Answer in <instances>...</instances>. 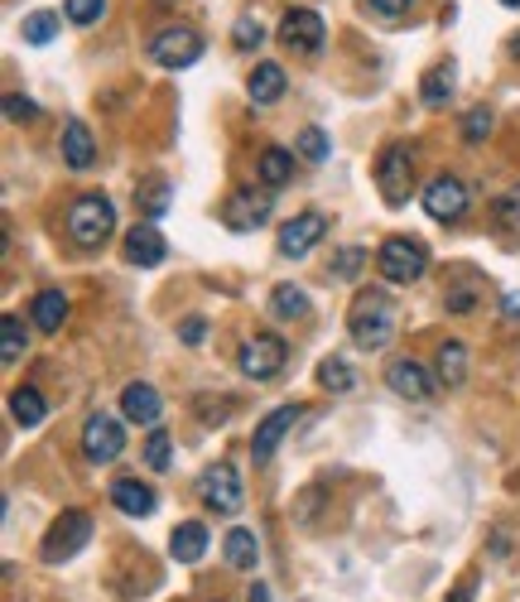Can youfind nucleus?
<instances>
[{
  "label": "nucleus",
  "mask_w": 520,
  "mask_h": 602,
  "mask_svg": "<svg viewBox=\"0 0 520 602\" xmlns=\"http://www.w3.org/2000/svg\"><path fill=\"white\" fill-rule=\"evenodd\" d=\"M63 227H68L72 246L102 251L106 241H112V232H116V208H112V198H102V193H82V198L68 208Z\"/></svg>",
  "instance_id": "nucleus-2"
},
{
  "label": "nucleus",
  "mask_w": 520,
  "mask_h": 602,
  "mask_svg": "<svg viewBox=\"0 0 520 602\" xmlns=\"http://www.w3.org/2000/svg\"><path fill=\"white\" fill-rule=\"evenodd\" d=\"M425 212L439 217V222H458V217L467 212V188H463V178H453V174L429 178V188H425Z\"/></svg>",
  "instance_id": "nucleus-13"
},
{
  "label": "nucleus",
  "mask_w": 520,
  "mask_h": 602,
  "mask_svg": "<svg viewBox=\"0 0 520 602\" xmlns=\"http://www.w3.org/2000/svg\"><path fill=\"white\" fill-rule=\"evenodd\" d=\"M487 130H492V112H487V106H477V112L463 120V140L467 144H482V140H487Z\"/></svg>",
  "instance_id": "nucleus-38"
},
{
  "label": "nucleus",
  "mask_w": 520,
  "mask_h": 602,
  "mask_svg": "<svg viewBox=\"0 0 520 602\" xmlns=\"http://www.w3.org/2000/svg\"><path fill=\"white\" fill-rule=\"evenodd\" d=\"M270 313H275V319H304V313H309V294L299 285H275Z\"/></svg>",
  "instance_id": "nucleus-29"
},
{
  "label": "nucleus",
  "mask_w": 520,
  "mask_h": 602,
  "mask_svg": "<svg viewBox=\"0 0 520 602\" xmlns=\"http://www.w3.org/2000/svg\"><path fill=\"white\" fill-rule=\"evenodd\" d=\"M178 333H184V343H188V347H203V337H208V323H203V319H188Z\"/></svg>",
  "instance_id": "nucleus-42"
},
{
  "label": "nucleus",
  "mask_w": 520,
  "mask_h": 602,
  "mask_svg": "<svg viewBox=\"0 0 520 602\" xmlns=\"http://www.w3.org/2000/svg\"><path fill=\"white\" fill-rule=\"evenodd\" d=\"M409 150L405 144H385L381 150V164H377V184H381V198L391 202V208H401L409 198Z\"/></svg>",
  "instance_id": "nucleus-12"
},
{
  "label": "nucleus",
  "mask_w": 520,
  "mask_h": 602,
  "mask_svg": "<svg viewBox=\"0 0 520 602\" xmlns=\"http://www.w3.org/2000/svg\"><path fill=\"white\" fill-rule=\"evenodd\" d=\"M377 270H381V280H391V285H415V280H425V270H429V251H425V241H409V236H391V241H381V251H377Z\"/></svg>",
  "instance_id": "nucleus-3"
},
{
  "label": "nucleus",
  "mask_w": 520,
  "mask_h": 602,
  "mask_svg": "<svg viewBox=\"0 0 520 602\" xmlns=\"http://www.w3.org/2000/svg\"><path fill=\"white\" fill-rule=\"evenodd\" d=\"M270 212H275V188H256V184L236 188L232 198H227V208H222L232 232H256V227L270 222Z\"/></svg>",
  "instance_id": "nucleus-10"
},
{
  "label": "nucleus",
  "mask_w": 520,
  "mask_h": 602,
  "mask_svg": "<svg viewBox=\"0 0 520 602\" xmlns=\"http://www.w3.org/2000/svg\"><path fill=\"white\" fill-rule=\"evenodd\" d=\"M112 501H116V511L136 516V521L154 511V491L145 487L140 477H120V482H112Z\"/></svg>",
  "instance_id": "nucleus-21"
},
{
  "label": "nucleus",
  "mask_w": 520,
  "mask_h": 602,
  "mask_svg": "<svg viewBox=\"0 0 520 602\" xmlns=\"http://www.w3.org/2000/svg\"><path fill=\"white\" fill-rule=\"evenodd\" d=\"M409 5H415V0H371V15H381V20H401Z\"/></svg>",
  "instance_id": "nucleus-41"
},
{
  "label": "nucleus",
  "mask_w": 520,
  "mask_h": 602,
  "mask_svg": "<svg viewBox=\"0 0 520 602\" xmlns=\"http://www.w3.org/2000/svg\"><path fill=\"white\" fill-rule=\"evenodd\" d=\"M439 381L443 385H463L467 381V347L458 343V337L439 347Z\"/></svg>",
  "instance_id": "nucleus-28"
},
{
  "label": "nucleus",
  "mask_w": 520,
  "mask_h": 602,
  "mask_svg": "<svg viewBox=\"0 0 520 602\" xmlns=\"http://www.w3.org/2000/svg\"><path fill=\"white\" fill-rule=\"evenodd\" d=\"M120 251H126L130 265H140V270H154V265L169 256V241L160 236V227H154V222H136V227L126 232V246H120Z\"/></svg>",
  "instance_id": "nucleus-16"
},
{
  "label": "nucleus",
  "mask_w": 520,
  "mask_h": 602,
  "mask_svg": "<svg viewBox=\"0 0 520 602\" xmlns=\"http://www.w3.org/2000/svg\"><path fill=\"white\" fill-rule=\"evenodd\" d=\"M68 24H96L106 15V0H63Z\"/></svg>",
  "instance_id": "nucleus-34"
},
{
  "label": "nucleus",
  "mask_w": 520,
  "mask_h": 602,
  "mask_svg": "<svg viewBox=\"0 0 520 602\" xmlns=\"http://www.w3.org/2000/svg\"><path fill=\"white\" fill-rule=\"evenodd\" d=\"M169 202H174V184H169L164 174L145 178V184L136 188V208H140L145 222H160V217L169 212Z\"/></svg>",
  "instance_id": "nucleus-20"
},
{
  "label": "nucleus",
  "mask_w": 520,
  "mask_h": 602,
  "mask_svg": "<svg viewBox=\"0 0 520 602\" xmlns=\"http://www.w3.org/2000/svg\"><path fill=\"white\" fill-rule=\"evenodd\" d=\"M501 5H520V0H501Z\"/></svg>",
  "instance_id": "nucleus-44"
},
{
  "label": "nucleus",
  "mask_w": 520,
  "mask_h": 602,
  "mask_svg": "<svg viewBox=\"0 0 520 602\" xmlns=\"http://www.w3.org/2000/svg\"><path fill=\"white\" fill-rule=\"evenodd\" d=\"M385 385H391L401 401H429V395H434V377H429L425 367H419L415 357L391 361V371H385Z\"/></svg>",
  "instance_id": "nucleus-17"
},
{
  "label": "nucleus",
  "mask_w": 520,
  "mask_h": 602,
  "mask_svg": "<svg viewBox=\"0 0 520 602\" xmlns=\"http://www.w3.org/2000/svg\"><path fill=\"white\" fill-rule=\"evenodd\" d=\"M68 309H72V304H68L63 289H44V294L34 299L30 319H34V328H39V333H58V328L68 323Z\"/></svg>",
  "instance_id": "nucleus-22"
},
{
  "label": "nucleus",
  "mask_w": 520,
  "mask_h": 602,
  "mask_svg": "<svg viewBox=\"0 0 520 602\" xmlns=\"http://www.w3.org/2000/svg\"><path fill=\"white\" fill-rule=\"evenodd\" d=\"M294 150L304 154L309 164H323V160H328V154H333V140L323 136L319 126H304V130H299V140H294Z\"/></svg>",
  "instance_id": "nucleus-32"
},
{
  "label": "nucleus",
  "mask_w": 520,
  "mask_h": 602,
  "mask_svg": "<svg viewBox=\"0 0 520 602\" xmlns=\"http://www.w3.org/2000/svg\"><path fill=\"white\" fill-rule=\"evenodd\" d=\"M319 385L323 391H333V395H347L357 385V377H353V367H347L343 357H323L319 361Z\"/></svg>",
  "instance_id": "nucleus-30"
},
{
  "label": "nucleus",
  "mask_w": 520,
  "mask_h": 602,
  "mask_svg": "<svg viewBox=\"0 0 520 602\" xmlns=\"http://www.w3.org/2000/svg\"><path fill=\"white\" fill-rule=\"evenodd\" d=\"M222 549H227V564L241 574H251L261 564V545H256V535H251L246 525H232L227 530V540H222Z\"/></svg>",
  "instance_id": "nucleus-23"
},
{
  "label": "nucleus",
  "mask_w": 520,
  "mask_h": 602,
  "mask_svg": "<svg viewBox=\"0 0 520 602\" xmlns=\"http://www.w3.org/2000/svg\"><path fill=\"white\" fill-rule=\"evenodd\" d=\"M120 409H126V419L140 429H160V419H164V401L150 381H130L126 391H120Z\"/></svg>",
  "instance_id": "nucleus-15"
},
{
  "label": "nucleus",
  "mask_w": 520,
  "mask_h": 602,
  "mask_svg": "<svg viewBox=\"0 0 520 602\" xmlns=\"http://www.w3.org/2000/svg\"><path fill=\"white\" fill-rule=\"evenodd\" d=\"M145 54H150V63H160V68H193L203 58V34L188 30V24H169V30L154 34Z\"/></svg>",
  "instance_id": "nucleus-5"
},
{
  "label": "nucleus",
  "mask_w": 520,
  "mask_h": 602,
  "mask_svg": "<svg viewBox=\"0 0 520 602\" xmlns=\"http://www.w3.org/2000/svg\"><path fill=\"white\" fill-rule=\"evenodd\" d=\"M5 116H10V120H34V116H39V106H34L30 96L10 92V96H5Z\"/></svg>",
  "instance_id": "nucleus-40"
},
{
  "label": "nucleus",
  "mask_w": 520,
  "mask_h": 602,
  "mask_svg": "<svg viewBox=\"0 0 520 602\" xmlns=\"http://www.w3.org/2000/svg\"><path fill=\"white\" fill-rule=\"evenodd\" d=\"M169 554H174L178 564H198L203 554H208V525H203V521L174 525V535H169Z\"/></svg>",
  "instance_id": "nucleus-18"
},
{
  "label": "nucleus",
  "mask_w": 520,
  "mask_h": 602,
  "mask_svg": "<svg viewBox=\"0 0 520 602\" xmlns=\"http://www.w3.org/2000/svg\"><path fill=\"white\" fill-rule=\"evenodd\" d=\"M261 178H265V188H285L294 178V154L280 150V144L261 150Z\"/></svg>",
  "instance_id": "nucleus-27"
},
{
  "label": "nucleus",
  "mask_w": 520,
  "mask_h": 602,
  "mask_svg": "<svg viewBox=\"0 0 520 602\" xmlns=\"http://www.w3.org/2000/svg\"><path fill=\"white\" fill-rule=\"evenodd\" d=\"M497 227H501V232H520V188H511L506 198H497Z\"/></svg>",
  "instance_id": "nucleus-36"
},
{
  "label": "nucleus",
  "mask_w": 520,
  "mask_h": 602,
  "mask_svg": "<svg viewBox=\"0 0 520 602\" xmlns=\"http://www.w3.org/2000/svg\"><path fill=\"white\" fill-rule=\"evenodd\" d=\"M453 88H458L453 63H434V68L425 72V82H419V96H425V106H449Z\"/></svg>",
  "instance_id": "nucleus-26"
},
{
  "label": "nucleus",
  "mask_w": 520,
  "mask_h": 602,
  "mask_svg": "<svg viewBox=\"0 0 520 602\" xmlns=\"http://www.w3.org/2000/svg\"><path fill=\"white\" fill-rule=\"evenodd\" d=\"M10 415H15L20 429H39L44 415H48V405H44V395L34 391V385H20V391L10 395Z\"/></svg>",
  "instance_id": "nucleus-25"
},
{
  "label": "nucleus",
  "mask_w": 520,
  "mask_h": 602,
  "mask_svg": "<svg viewBox=\"0 0 520 602\" xmlns=\"http://www.w3.org/2000/svg\"><path fill=\"white\" fill-rule=\"evenodd\" d=\"M92 540V516L88 511H63L54 530L44 535V564H63L72 554H82Z\"/></svg>",
  "instance_id": "nucleus-6"
},
{
  "label": "nucleus",
  "mask_w": 520,
  "mask_h": 602,
  "mask_svg": "<svg viewBox=\"0 0 520 602\" xmlns=\"http://www.w3.org/2000/svg\"><path fill=\"white\" fill-rule=\"evenodd\" d=\"M246 92H251V102H256V106L280 102V96H285V68H280V63H256V72H251V82H246Z\"/></svg>",
  "instance_id": "nucleus-24"
},
{
  "label": "nucleus",
  "mask_w": 520,
  "mask_h": 602,
  "mask_svg": "<svg viewBox=\"0 0 520 602\" xmlns=\"http://www.w3.org/2000/svg\"><path fill=\"white\" fill-rule=\"evenodd\" d=\"M323 39H328V24H323L319 10H289V15L280 20V44L289 48V54L299 58H319L323 54Z\"/></svg>",
  "instance_id": "nucleus-8"
},
{
  "label": "nucleus",
  "mask_w": 520,
  "mask_h": 602,
  "mask_svg": "<svg viewBox=\"0 0 520 602\" xmlns=\"http://www.w3.org/2000/svg\"><path fill=\"white\" fill-rule=\"evenodd\" d=\"M299 415H304V405H280V409H270V415L256 425V433H251V458L256 463H270L275 449L285 443V433L299 425Z\"/></svg>",
  "instance_id": "nucleus-11"
},
{
  "label": "nucleus",
  "mask_w": 520,
  "mask_h": 602,
  "mask_svg": "<svg viewBox=\"0 0 520 602\" xmlns=\"http://www.w3.org/2000/svg\"><path fill=\"white\" fill-rule=\"evenodd\" d=\"M361 265H367V251H361V246H347L343 256H337V265H333V280H353Z\"/></svg>",
  "instance_id": "nucleus-37"
},
{
  "label": "nucleus",
  "mask_w": 520,
  "mask_h": 602,
  "mask_svg": "<svg viewBox=\"0 0 520 602\" xmlns=\"http://www.w3.org/2000/svg\"><path fill=\"white\" fill-rule=\"evenodd\" d=\"M323 232H328L323 212H299L294 222H285V227H280V256H289V261L309 256V251L323 241Z\"/></svg>",
  "instance_id": "nucleus-14"
},
{
  "label": "nucleus",
  "mask_w": 520,
  "mask_h": 602,
  "mask_svg": "<svg viewBox=\"0 0 520 602\" xmlns=\"http://www.w3.org/2000/svg\"><path fill=\"white\" fill-rule=\"evenodd\" d=\"M395 328H401V313H395L385 289H361V294L353 299V309H347V333H353V343L361 347V352H381V347H391Z\"/></svg>",
  "instance_id": "nucleus-1"
},
{
  "label": "nucleus",
  "mask_w": 520,
  "mask_h": 602,
  "mask_svg": "<svg viewBox=\"0 0 520 602\" xmlns=\"http://www.w3.org/2000/svg\"><path fill=\"white\" fill-rule=\"evenodd\" d=\"M120 449H126V429H120L116 415H106V409H96V415H88V425H82V453H88V463L106 467L116 463Z\"/></svg>",
  "instance_id": "nucleus-9"
},
{
  "label": "nucleus",
  "mask_w": 520,
  "mask_h": 602,
  "mask_svg": "<svg viewBox=\"0 0 520 602\" xmlns=\"http://www.w3.org/2000/svg\"><path fill=\"white\" fill-rule=\"evenodd\" d=\"M246 602H270V588L256 583V588H251V598H246Z\"/></svg>",
  "instance_id": "nucleus-43"
},
{
  "label": "nucleus",
  "mask_w": 520,
  "mask_h": 602,
  "mask_svg": "<svg viewBox=\"0 0 520 602\" xmlns=\"http://www.w3.org/2000/svg\"><path fill=\"white\" fill-rule=\"evenodd\" d=\"M145 463H150L154 473H164V467L174 463V443H169L164 429H150V439H145Z\"/></svg>",
  "instance_id": "nucleus-33"
},
{
  "label": "nucleus",
  "mask_w": 520,
  "mask_h": 602,
  "mask_svg": "<svg viewBox=\"0 0 520 602\" xmlns=\"http://www.w3.org/2000/svg\"><path fill=\"white\" fill-rule=\"evenodd\" d=\"M285 361H289V343H285V337L256 333V337H246V343H241L236 371H241L246 381H275V377L285 371Z\"/></svg>",
  "instance_id": "nucleus-4"
},
{
  "label": "nucleus",
  "mask_w": 520,
  "mask_h": 602,
  "mask_svg": "<svg viewBox=\"0 0 520 602\" xmlns=\"http://www.w3.org/2000/svg\"><path fill=\"white\" fill-rule=\"evenodd\" d=\"M96 160V140L88 130V120H68L63 126V164L68 169H92Z\"/></svg>",
  "instance_id": "nucleus-19"
},
{
  "label": "nucleus",
  "mask_w": 520,
  "mask_h": 602,
  "mask_svg": "<svg viewBox=\"0 0 520 602\" xmlns=\"http://www.w3.org/2000/svg\"><path fill=\"white\" fill-rule=\"evenodd\" d=\"M54 34H58V15H54V10H34V15L24 20V44L44 48V44H54Z\"/></svg>",
  "instance_id": "nucleus-31"
},
{
  "label": "nucleus",
  "mask_w": 520,
  "mask_h": 602,
  "mask_svg": "<svg viewBox=\"0 0 520 602\" xmlns=\"http://www.w3.org/2000/svg\"><path fill=\"white\" fill-rule=\"evenodd\" d=\"M198 497L208 501L217 516H236V511H241V501H246V491H241V473H236V463H212V467H203V477H198Z\"/></svg>",
  "instance_id": "nucleus-7"
},
{
  "label": "nucleus",
  "mask_w": 520,
  "mask_h": 602,
  "mask_svg": "<svg viewBox=\"0 0 520 602\" xmlns=\"http://www.w3.org/2000/svg\"><path fill=\"white\" fill-rule=\"evenodd\" d=\"M24 343H30V337H24V323L20 319H5V347H0L5 367H15V361L24 357Z\"/></svg>",
  "instance_id": "nucleus-35"
},
{
  "label": "nucleus",
  "mask_w": 520,
  "mask_h": 602,
  "mask_svg": "<svg viewBox=\"0 0 520 602\" xmlns=\"http://www.w3.org/2000/svg\"><path fill=\"white\" fill-rule=\"evenodd\" d=\"M265 39V30H261V20H251V15H241L236 20V30H232V44L236 48H256Z\"/></svg>",
  "instance_id": "nucleus-39"
}]
</instances>
